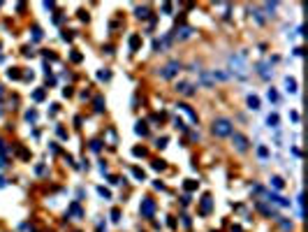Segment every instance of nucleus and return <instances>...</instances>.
Here are the masks:
<instances>
[{
    "label": "nucleus",
    "mask_w": 308,
    "mask_h": 232,
    "mask_svg": "<svg viewBox=\"0 0 308 232\" xmlns=\"http://www.w3.org/2000/svg\"><path fill=\"white\" fill-rule=\"evenodd\" d=\"M230 68L234 74L245 77L248 74V63H245V53H232L230 56Z\"/></svg>",
    "instance_id": "f257e3e1"
},
{
    "label": "nucleus",
    "mask_w": 308,
    "mask_h": 232,
    "mask_svg": "<svg viewBox=\"0 0 308 232\" xmlns=\"http://www.w3.org/2000/svg\"><path fill=\"white\" fill-rule=\"evenodd\" d=\"M211 132L215 137H230L232 135V121L230 118H215L213 126H211Z\"/></svg>",
    "instance_id": "f03ea898"
},
{
    "label": "nucleus",
    "mask_w": 308,
    "mask_h": 232,
    "mask_svg": "<svg viewBox=\"0 0 308 232\" xmlns=\"http://www.w3.org/2000/svg\"><path fill=\"white\" fill-rule=\"evenodd\" d=\"M178 70H181V63H178V60H169V63L160 70V77L162 79H174L178 74Z\"/></svg>",
    "instance_id": "7ed1b4c3"
},
{
    "label": "nucleus",
    "mask_w": 308,
    "mask_h": 232,
    "mask_svg": "<svg viewBox=\"0 0 308 232\" xmlns=\"http://www.w3.org/2000/svg\"><path fill=\"white\" fill-rule=\"evenodd\" d=\"M139 211H141V216H146V218H151L153 214H155V202L153 200H141V207H139Z\"/></svg>",
    "instance_id": "20e7f679"
},
{
    "label": "nucleus",
    "mask_w": 308,
    "mask_h": 232,
    "mask_svg": "<svg viewBox=\"0 0 308 232\" xmlns=\"http://www.w3.org/2000/svg\"><path fill=\"white\" fill-rule=\"evenodd\" d=\"M232 142H234L236 151H241V153L248 151V139H245L243 135H239V132H232Z\"/></svg>",
    "instance_id": "39448f33"
},
{
    "label": "nucleus",
    "mask_w": 308,
    "mask_h": 232,
    "mask_svg": "<svg viewBox=\"0 0 308 232\" xmlns=\"http://www.w3.org/2000/svg\"><path fill=\"white\" fill-rule=\"evenodd\" d=\"M176 91H178L181 95H188V98H190V95H195V86L190 84V81H178V84H176Z\"/></svg>",
    "instance_id": "423d86ee"
},
{
    "label": "nucleus",
    "mask_w": 308,
    "mask_h": 232,
    "mask_svg": "<svg viewBox=\"0 0 308 232\" xmlns=\"http://www.w3.org/2000/svg\"><path fill=\"white\" fill-rule=\"evenodd\" d=\"M255 68H257V74H260L262 79H269V77H271V70H269V68H271V65L266 63V60H262V63H257Z\"/></svg>",
    "instance_id": "0eeeda50"
},
{
    "label": "nucleus",
    "mask_w": 308,
    "mask_h": 232,
    "mask_svg": "<svg viewBox=\"0 0 308 232\" xmlns=\"http://www.w3.org/2000/svg\"><path fill=\"white\" fill-rule=\"evenodd\" d=\"M178 111H183V114L188 116L190 123H197V114L192 111V107H190V105H183V102H181V105H178Z\"/></svg>",
    "instance_id": "6e6552de"
},
{
    "label": "nucleus",
    "mask_w": 308,
    "mask_h": 232,
    "mask_svg": "<svg viewBox=\"0 0 308 232\" xmlns=\"http://www.w3.org/2000/svg\"><path fill=\"white\" fill-rule=\"evenodd\" d=\"M211 207H213V202H211V195H204V197H202V204H199V211H202L204 216H206V214L211 211Z\"/></svg>",
    "instance_id": "1a4fd4ad"
},
{
    "label": "nucleus",
    "mask_w": 308,
    "mask_h": 232,
    "mask_svg": "<svg viewBox=\"0 0 308 232\" xmlns=\"http://www.w3.org/2000/svg\"><path fill=\"white\" fill-rule=\"evenodd\" d=\"M192 33H195V30H192L190 26H183L181 30H176V40H188V37L192 35Z\"/></svg>",
    "instance_id": "9d476101"
},
{
    "label": "nucleus",
    "mask_w": 308,
    "mask_h": 232,
    "mask_svg": "<svg viewBox=\"0 0 308 232\" xmlns=\"http://www.w3.org/2000/svg\"><path fill=\"white\" fill-rule=\"evenodd\" d=\"M269 202H273V204H278V207H290V200H285V197H280V195H269Z\"/></svg>",
    "instance_id": "9b49d317"
},
{
    "label": "nucleus",
    "mask_w": 308,
    "mask_h": 232,
    "mask_svg": "<svg viewBox=\"0 0 308 232\" xmlns=\"http://www.w3.org/2000/svg\"><path fill=\"white\" fill-rule=\"evenodd\" d=\"M199 84L202 86H213V77L209 72H199Z\"/></svg>",
    "instance_id": "f8f14e48"
},
{
    "label": "nucleus",
    "mask_w": 308,
    "mask_h": 232,
    "mask_svg": "<svg viewBox=\"0 0 308 232\" xmlns=\"http://www.w3.org/2000/svg\"><path fill=\"white\" fill-rule=\"evenodd\" d=\"M285 91L287 93H297V81L292 77H285Z\"/></svg>",
    "instance_id": "ddd939ff"
},
{
    "label": "nucleus",
    "mask_w": 308,
    "mask_h": 232,
    "mask_svg": "<svg viewBox=\"0 0 308 232\" xmlns=\"http://www.w3.org/2000/svg\"><path fill=\"white\" fill-rule=\"evenodd\" d=\"M139 44H141V37L137 35V33H135V35H130V49H132V51H137V49H139Z\"/></svg>",
    "instance_id": "4468645a"
},
{
    "label": "nucleus",
    "mask_w": 308,
    "mask_h": 232,
    "mask_svg": "<svg viewBox=\"0 0 308 232\" xmlns=\"http://www.w3.org/2000/svg\"><path fill=\"white\" fill-rule=\"evenodd\" d=\"M135 132H137V135H141V137H146V135H148V128H146V123H137V126H135Z\"/></svg>",
    "instance_id": "2eb2a0df"
},
{
    "label": "nucleus",
    "mask_w": 308,
    "mask_h": 232,
    "mask_svg": "<svg viewBox=\"0 0 308 232\" xmlns=\"http://www.w3.org/2000/svg\"><path fill=\"white\" fill-rule=\"evenodd\" d=\"M266 123H269V128H278V123H280L278 114H269V116H266Z\"/></svg>",
    "instance_id": "dca6fc26"
},
{
    "label": "nucleus",
    "mask_w": 308,
    "mask_h": 232,
    "mask_svg": "<svg viewBox=\"0 0 308 232\" xmlns=\"http://www.w3.org/2000/svg\"><path fill=\"white\" fill-rule=\"evenodd\" d=\"M248 107H250V109H260V98H255V95H248Z\"/></svg>",
    "instance_id": "f3484780"
},
{
    "label": "nucleus",
    "mask_w": 308,
    "mask_h": 232,
    "mask_svg": "<svg viewBox=\"0 0 308 232\" xmlns=\"http://www.w3.org/2000/svg\"><path fill=\"white\" fill-rule=\"evenodd\" d=\"M271 186H273V188H276V190H280L283 186H285V181H283L280 176H271Z\"/></svg>",
    "instance_id": "a211bd4d"
},
{
    "label": "nucleus",
    "mask_w": 308,
    "mask_h": 232,
    "mask_svg": "<svg viewBox=\"0 0 308 232\" xmlns=\"http://www.w3.org/2000/svg\"><path fill=\"white\" fill-rule=\"evenodd\" d=\"M7 77H10V79H21V72H19V68H12L10 72H7Z\"/></svg>",
    "instance_id": "6ab92c4d"
},
{
    "label": "nucleus",
    "mask_w": 308,
    "mask_h": 232,
    "mask_svg": "<svg viewBox=\"0 0 308 232\" xmlns=\"http://www.w3.org/2000/svg\"><path fill=\"white\" fill-rule=\"evenodd\" d=\"M137 16H139V19H146L148 16V7H137Z\"/></svg>",
    "instance_id": "aec40b11"
},
{
    "label": "nucleus",
    "mask_w": 308,
    "mask_h": 232,
    "mask_svg": "<svg viewBox=\"0 0 308 232\" xmlns=\"http://www.w3.org/2000/svg\"><path fill=\"white\" fill-rule=\"evenodd\" d=\"M32 100H35V102L44 100V91H42V88H40V91H35V93H32Z\"/></svg>",
    "instance_id": "412c9836"
},
{
    "label": "nucleus",
    "mask_w": 308,
    "mask_h": 232,
    "mask_svg": "<svg viewBox=\"0 0 308 232\" xmlns=\"http://www.w3.org/2000/svg\"><path fill=\"white\" fill-rule=\"evenodd\" d=\"M105 109V100L102 98H95V111H102Z\"/></svg>",
    "instance_id": "4be33fe9"
},
{
    "label": "nucleus",
    "mask_w": 308,
    "mask_h": 232,
    "mask_svg": "<svg viewBox=\"0 0 308 232\" xmlns=\"http://www.w3.org/2000/svg\"><path fill=\"white\" fill-rule=\"evenodd\" d=\"M257 156H260V158H266V156H269V149H266V146H260V149H257Z\"/></svg>",
    "instance_id": "5701e85b"
},
{
    "label": "nucleus",
    "mask_w": 308,
    "mask_h": 232,
    "mask_svg": "<svg viewBox=\"0 0 308 232\" xmlns=\"http://www.w3.org/2000/svg\"><path fill=\"white\" fill-rule=\"evenodd\" d=\"M35 118H37V111H35V109L26 111V121H35Z\"/></svg>",
    "instance_id": "b1692460"
},
{
    "label": "nucleus",
    "mask_w": 308,
    "mask_h": 232,
    "mask_svg": "<svg viewBox=\"0 0 308 232\" xmlns=\"http://www.w3.org/2000/svg\"><path fill=\"white\" fill-rule=\"evenodd\" d=\"M172 10H174L172 2H165V5H162V12H165V14H172Z\"/></svg>",
    "instance_id": "393cba45"
},
{
    "label": "nucleus",
    "mask_w": 308,
    "mask_h": 232,
    "mask_svg": "<svg viewBox=\"0 0 308 232\" xmlns=\"http://www.w3.org/2000/svg\"><path fill=\"white\" fill-rule=\"evenodd\" d=\"M264 10L269 12V14H273V12H276V2H266V5H264Z\"/></svg>",
    "instance_id": "a878e982"
},
{
    "label": "nucleus",
    "mask_w": 308,
    "mask_h": 232,
    "mask_svg": "<svg viewBox=\"0 0 308 232\" xmlns=\"http://www.w3.org/2000/svg\"><path fill=\"white\" fill-rule=\"evenodd\" d=\"M109 77H111V74L107 72V70H105V72H97V79H100V81H107Z\"/></svg>",
    "instance_id": "bb28decb"
},
{
    "label": "nucleus",
    "mask_w": 308,
    "mask_h": 232,
    "mask_svg": "<svg viewBox=\"0 0 308 232\" xmlns=\"http://www.w3.org/2000/svg\"><path fill=\"white\" fill-rule=\"evenodd\" d=\"M266 95H269V100H271V102H276V100H278V93H276L273 88H269V93H266Z\"/></svg>",
    "instance_id": "cd10ccee"
},
{
    "label": "nucleus",
    "mask_w": 308,
    "mask_h": 232,
    "mask_svg": "<svg viewBox=\"0 0 308 232\" xmlns=\"http://www.w3.org/2000/svg\"><path fill=\"white\" fill-rule=\"evenodd\" d=\"M32 37H35V40H42V30H40V28H32Z\"/></svg>",
    "instance_id": "c85d7f7f"
},
{
    "label": "nucleus",
    "mask_w": 308,
    "mask_h": 232,
    "mask_svg": "<svg viewBox=\"0 0 308 232\" xmlns=\"http://www.w3.org/2000/svg\"><path fill=\"white\" fill-rule=\"evenodd\" d=\"M253 14H255V19H257L260 23H264V16H262V12H260V10H253Z\"/></svg>",
    "instance_id": "c756f323"
},
{
    "label": "nucleus",
    "mask_w": 308,
    "mask_h": 232,
    "mask_svg": "<svg viewBox=\"0 0 308 232\" xmlns=\"http://www.w3.org/2000/svg\"><path fill=\"white\" fill-rule=\"evenodd\" d=\"M197 188V181H185V190H195Z\"/></svg>",
    "instance_id": "7c9ffc66"
},
{
    "label": "nucleus",
    "mask_w": 308,
    "mask_h": 232,
    "mask_svg": "<svg viewBox=\"0 0 308 232\" xmlns=\"http://www.w3.org/2000/svg\"><path fill=\"white\" fill-rule=\"evenodd\" d=\"M70 211H72L74 216H81V209H79V204H72V207H70Z\"/></svg>",
    "instance_id": "2f4dec72"
},
{
    "label": "nucleus",
    "mask_w": 308,
    "mask_h": 232,
    "mask_svg": "<svg viewBox=\"0 0 308 232\" xmlns=\"http://www.w3.org/2000/svg\"><path fill=\"white\" fill-rule=\"evenodd\" d=\"M132 174H135V176H137V179H141V181H144V176H146V174H144V172H141V169H132Z\"/></svg>",
    "instance_id": "473e14b6"
},
{
    "label": "nucleus",
    "mask_w": 308,
    "mask_h": 232,
    "mask_svg": "<svg viewBox=\"0 0 308 232\" xmlns=\"http://www.w3.org/2000/svg\"><path fill=\"white\" fill-rule=\"evenodd\" d=\"M174 126H176V128H178V130H185V123H183V121H181V118H176V121H174Z\"/></svg>",
    "instance_id": "72a5a7b5"
},
{
    "label": "nucleus",
    "mask_w": 308,
    "mask_h": 232,
    "mask_svg": "<svg viewBox=\"0 0 308 232\" xmlns=\"http://www.w3.org/2000/svg\"><path fill=\"white\" fill-rule=\"evenodd\" d=\"M97 193H100V195H102V197H111V193H109V190H107V188H97Z\"/></svg>",
    "instance_id": "f704fd0d"
},
{
    "label": "nucleus",
    "mask_w": 308,
    "mask_h": 232,
    "mask_svg": "<svg viewBox=\"0 0 308 232\" xmlns=\"http://www.w3.org/2000/svg\"><path fill=\"white\" fill-rule=\"evenodd\" d=\"M132 153H135L137 158H139V156H141V158H144V156H146V151H144V149H135V151H132Z\"/></svg>",
    "instance_id": "c9c22d12"
},
{
    "label": "nucleus",
    "mask_w": 308,
    "mask_h": 232,
    "mask_svg": "<svg viewBox=\"0 0 308 232\" xmlns=\"http://www.w3.org/2000/svg\"><path fill=\"white\" fill-rule=\"evenodd\" d=\"M72 60H74V63H81V53L74 51V53H72Z\"/></svg>",
    "instance_id": "e433bc0d"
},
{
    "label": "nucleus",
    "mask_w": 308,
    "mask_h": 232,
    "mask_svg": "<svg viewBox=\"0 0 308 232\" xmlns=\"http://www.w3.org/2000/svg\"><path fill=\"white\" fill-rule=\"evenodd\" d=\"M111 218H114V221H118V218H120V211L114 209V211H111Z\"/></svg>",
    "instance_id": "4c0bfd02"
},
{
    "label": "nucleus",
    "mask_w": 308,
    "mask_h": 232,
    "mask_svg": "<svg viewBox=\"0 0 308 232\" xmlns=\"http://www.w3.org/2000/svg\"><path fill=\"white\" fill-rule=\"evenodd\" d=\"M155 144H158V146L162 149V146H165V144H167V137H160V139H158V142H155Z\"/></svg>",
    "instance_id": "58836bf2"
},
{
    "label": "nucleus",
    "mask_w": 308,
    "mask_h": 232,
    "mask_svg": "<svg viewBox=\"0 0 308 232\" xmlns=\"http://www.w3.org/2000/svg\"><path fill=\"white\" fill-rule=\"evenodd\" d=\"M90 149H93V151H100V149H102V144H100V142H93V144H90Z\"/></svg>",
    "instance_id": "ea45409f"
},
{
    "label": "nucleus",
    "mask_w": 308,
    "mask_h": 232,
    "mask_svg": "<svg viewBox=\"0 0 308 232\" xmlns=\"http://www.w3.org/2000/svg\"><path fill=\"white\" fill-rule=\"evenodd\" d=\"M165 165H162V160H158V163H153V169H162Z\"/></svg>",
    "instance_id": "a19ab883"
},
{
    "label": "nucleus",
    "mask_w": 308,
    "mask_h": 232,
    "mask_svg": "<svg viewBox=\"0 0 308 232\" xmlns=\"http://www.w3.org/2000/svg\"><path fill=\"white\" fill-rule=\"evenodd\" d=\"M0 5H2V2H0Z\"/></svg>",
    "instance_id": "79ce46f5"
}]
</instances>
